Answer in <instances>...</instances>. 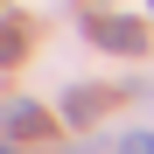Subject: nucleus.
Here are the masks:
<instances>
[{
	"instance_id": "nucleus-4",
	"label": "nucleus",
	"mask_w": 154,
	"mask_h": 154,
	"mask_svg": "<svg viewBox=\"0 0 154 154\" xmlns=\"http://www.w3.org/2000/svg\"><path fill=\"white\" fill-rule=\"evenodd\" d=\"M21 56V28H0V63H14Z\"/></svg>"
},
{
	"instance_id": "nucleus-7",
	"label": "nucleus",
	"mask_w": 154,
	"mask_h": 154,
	"mask_svg": "<svg viewBox=\"0 0 154 154\" xmlns=\"http://www.w3.org/2000/svg\"><path fill=\"white\" fill-rule=\"evenodd\" d=\"M0 154H14V147H0Z\"/></svg>"
},
{
	"instance_id": "nucleus-2",
	"label": "nucleus",
	"mask_w": 154,
	"mask_h": 154,
	"mask_svg": "<svg viewBox=\"0 0 154 154\" xmlns=\"http://www.w3.org/2000/svg\"><path fill=\"white\" fill-rule=\"evenodd\" d=\"M42 126H49V119H42V105H14V112H7V133H14V140H35Z\"/></svg>"
},
{
	"instance_id": "nucleus-5",
	"label": "nucleus",
	"mask_w": 154,
	"mask_h": 154,
	"mask_svg": "<svg viewBox=\"0 0 154 154\" xmlns=\"http://www.w3.org/2000/svg\"><path fill=\"white\" fill-rule=\"evenodd\" d=\"M119 154H154V133H126V140H119Z\"/></svg>"
},
{
	"instance_id": "nucleus-3",
	"label": "nucleus",
	"mask_w": 154,
	"mask_h": 154,
	"mask_svg": "<svg viewBox=\"0 0 154 154\" xmlns=\"http://www.w3.org/2000/svg\"><path fill=\"white\" fill-rule=\"evenodd\" d=\"M98 105H105V98H98V91H70V98H63V112H70V119H91Z\"/></svg>"
},
{
	"instance_id": "nucleus-6",
	"label": "nucleus",
	"mask_w": 154,
	"mask_h": 154,
	"mask_svg": "<svg viewBox=\"0 0 154 154\" xmlns=\"http://www.w3.org/2000/svg\"><path fill=\"white\" fill-rule=\"evenodd\" d=\"M77 154H91V147H77Z\"/></svg>"
},
{
	"instance_id": "nucleus-1",
	"label": "nucleus",
	"mask_w": 154,
	"mask_h": 154,
	"mask_svg": "<svg viewBox=\"0 0 154 154\" xmlns=\"http://www.w3.org/2000/svg\"><path fill=\"white\" fill-rule=\"evenodd\" d=\"M91 42H105V49H119V56H140V49H147V35H140V21H105V14H98L91 21Z\"/></svg>"
}]
</instances>
